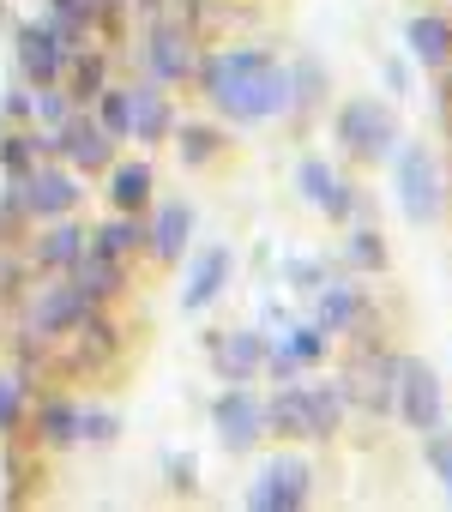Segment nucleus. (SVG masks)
Segmentation results:
<instances>
[{
	"instance_id": "obj_11",
	"label": "nucleus",
	"mask_w": 452,
	"mask_h": 512,
	"mask_svg": "<svg viewBox=\"0 0 452 512\" xmlns=\"http://www.w3.org/2000/svg\"><path fill=\"white\" fill-rule=\"evenodd\" d=\"M175 235H187V211H175V205H169V211H163V223H157V241L175 253V247H181Z\"/></svg>"
},
{
	"instance_id": "obj_13",
	"label": "nucleus",
	"mask_w": 452,
	"mask_h": 512,
	"mask_svg": "<svg viewBox=\"0 0 452 512\" xmlns=\"http://www.w3.org/2000/svg\"><path fill=\"white\" fill-rule=\"evenodd\" d=\"M31 193H37L43 205H67V181H61V175H43V181H37Z\"/></svg>"
},
{
	"instance_id": "obj_9",
	"label": "nucleus",
	"mask_w": 452,
	"mask_h": 512,
	"mask_svg": "<svg viewBox=\"0 0 452 512\" xmlns=\"http://www.w3.org/2000/svg\"><path fill=\"white\" fill-rule=\"evenodd\" d=\"M410 43H416L422 61H440V55H446V25H440V19H416V25H410Z\"/></svg>"
},
{
	"instance_id": "obj_4",
	"label": "nucleus",
	"mask_w": 452,
	"mask_h": 512,
	"mask_svg": "<svg viewBox=\"0 0 452 512\" xmlns=\"http://www.w3.org/2000/svg\"><path fill=\"white\" fill-rule=\"evenodd\" d=\"M338 133H344V145H350V151H362V157H380V151H392V115H386L380 103H368V97L344 109Z\"/></svg>"
},
{
	"instance_id": "obj_5",
	"label": "nucleus",
	"mask_w": 452,
	"mask_h": 512,
	"mask_svg": "<svg viewBox=\"0 0 452 512\" xmlns=\"http://www.w3.org/2000/svg\"><path fill=\"white\" fill-rule=\"evenodd\" d=\"M398 181H404V211L410 217H434V163L422 157V151H404V163H398Z\"/></svg>"
},
{
	"instance_id": "obj_1",
	"label": "nucleus",
	"mask_w": 452,
	"mask_h": 512,
	"mask_svg": "<svg viewBox=\"0 0 452 512\" xmlns=\"http://www.w3.org/2000/svg\"><path fill=\"white\" fill-rule=\"evenodd\" d=\"M217 103L223 109H236V115H266L284 103V73L266 61V55H230V61H217Z\"/></svg>"
},
{
	"instance_id": "obj_6",
	"label": "nucleus",
	"mask_w": 452,
	"mask_h": 512,
	"mask_svg": "<svg viewBox=\"0 0 452 512\" xmlns=\"http://www.w3.org/2000/svg\"><path fill=\"white\" fill-rule=\"evenodd\" d=\"M266 488H254V500L260 506H296L302 494H308V470L296 464V458H278V464H266V476H260Z\"/></svg>"
},
{
	"instance_id": "obj_10",
	"label": "nucleus",
	"mask_w": 452,
	"mask_h": 512,
	"mask_svg": "<svg viewBox=\"0 0 452 512\" xmlns=\"http://www.w3.org/2000/svg\"><path fill=\"white\" fill-rule=\"evenodd\" d=\"M302 187H308V199H320V205H332V211H344V199H338V181H332V169H320V163H308V169H302Z\"/></svg>"
},
{
	"instance_id": "obj_2",
	"label": "nucleus",
	"mask_w": 452,
	"mask_h": 512,
	"mask_svg": "<svg viewBox=\"0 0 452 512\" xmlns=\"http://www.w3.org/2000/svg\"><path fill=\"white\" fill-rule=\"evenodd\" d=\"M332 416H338V392H284L278 404H272V422L284 428V434H326L332 428Z\"/></svg>"
},
{
	"instance_id": "obj_14",
	"label": "nucleus",
	"mask_w": 452,
	"mask_h": 512,
	"mask_svg": "<svg viewBox=\"0 0 452 512\" xmlns=\"http://www.w3.org/2000/svg\"><path fill=\"white\" fill-rule=\"evenodd\" d=\"M139 193H145V169H127L121 175V199H139Z\"/></svg>"
},
{
	"instance_id": "obj_8",
	"label": "nucleus",
	"mask_w": 452,
	"mask_h": 512,
	"mask_svg": "<svg viewBox=\"0 0 452 512\" xmlns=\"http://www.w3.org/2000/svg\"><path fill=\"white\" fill-rule=\"evenodd\" d=\"M223 272H230V253H223V247H211L205 260L193 266V290H187V302H193V308H199V302H211V296H217V278H223Z\"/></svg>"
},
{
	"instance_id": "obj_3",
	"label": "nucleus",
	"mask_w": 452,
	"mask_h": 512,
	"mask_svg": "<svg viewBox=\"0 0 452 512\" xmlns=\"http://www.w3.org/2000/svg\"><path fill=\"white\" fill-rule=\"evenodd\" d=\"M398 410L410 428H440V386L422 362H398Z\"/></svg>"
},
{
	"instance_id": "obj_7",
	"label": "nucleus",
	"mask_w": 452,
	"mask_h": 512,
	"mask_svg": "<svg viewBox=\"0 0 452 512\" xmlns=\"http://www.w3.org/2000/svg\"><path fill=\"white\" fill-rule=\"evenodd\" d=\"M217 428H223V440L248 446V440L260 434V404H254L248 392H230V398H223V410H217Z\"/></svg>"
},
{
	"instance_id": "obj_12",
	"label": "nucleus",
	"mask_w": 452,
	"mask_h": 512,
	"mask_svg": "<svg viewBox=\"0 0 452 512\" xmlns=\"http://www.w3.org/2000/svg\"><path fill=\"white\" fill-rule=\"evenodd\" d=\"M223 362H236V374H248V368L260 362V344H254V338H236L230 350H223Z\"/></svg>"
}]
</instances>
